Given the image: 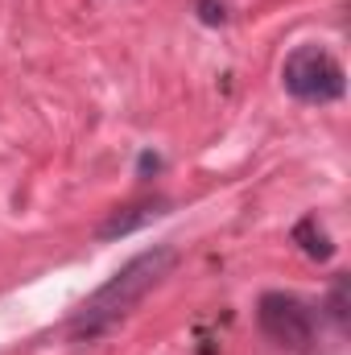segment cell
<instances>
[{"mask_svg":"<svg viewBox=\"0 0 351 355\" xmlns=\"http://www.w3.org/2000/svg\"><path fill=\"white\" fill-rule=\"evenodd\" d=\"M162 211H166V198H145V202L120 207V211H112V215L95 227V236H99V240H120V236H132V232H141L149 219H157Z\"/></svg>","mask_w":351,"mask_h":355,"instance_id":"4","label":"cell"},{"mask_svg":"<svg viewBox=\"0 0 351 355\" xmlns=\"http://www.w3.org/2000/svg\"><path fill=\"white\" fill-rule=\"evenodd\" d=\"M293 244H298L310 261H331V257H335V240L327 236V227L318 223V215H306V219L293 227Z\"/></svg>","mask_w":351,"mask_h":355,"instance_id":"5","label":"cell"},{"mask_svg":"<svg viewBox=\"0 0 351 355\" xmlns=\"http://www.w3.org/2000/svg\"><path fill=\"white\" fill-rule=\"evenodd\" d=\"M281 87L289 91L293 99H302V103H335L348 91V75H343V62L331 50L306 42V46L285 54Z\"/></svg>","mask_w":351,"mask_h":355,"instance_id":"2","label":"cell"},{"mask_svg":"<svg viewBox=\"0 0 351 355\" xmlns=\"http://www.w3.org/2000/svg\"><path fill=\"white\" fill-rule=\"evenodd\" d=\"M194 8H198V21H203V25H223V21H228L223 0H198Z\"/></svg>","mask_w":351,"mask_h":355,"instance_id":"6","label":"cell"},{"mask_svg":"<svg viewBox=\"0 0 351 355\" xmlns=\"http://www.w3.org/2000/svg\"><path fill=\"white\" fill-rule=\"evenodd\" d=\"M261 331L285 352H310L318 339V314L310 302L293 297V293H264L257 306Z\"/></svg>","mask_w":351,"mask_h":355,"instance_id":"3","label":"cell"},{"mask_svg":"<svg viewBox=\"0 0 351 355\" xmlns=\"http://www.w3.org/2000/svg\"><path fill=\"white\" fill-rule=\"evenodd\" d=\"M157 170H162V157H157V153H141V162H137V174L149 178V174H157Z\"/></svg>","mask_w":351,"mask_h":355,"instance_id":"7","label":"cell"},{"mask_svg":"<svg viewBox=\"0 0 351 355\" xmlns=\"http://www.w3.org/2000/svg\"><path fill=\"white\" fill-rule=\"evenodd\" d=\"M174 265H178V248H170V244H157V248L132 257L108 285H99L87 302L75 310V318H71V339H75V343H91V339L108 335L112 327H120V322L170 277Z\"/></svg>","mask_w":351,"mask_h":355,"instance_id":"1","label":"cell"}]
</instances>
